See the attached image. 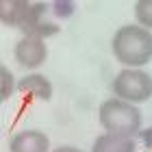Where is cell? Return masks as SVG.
I'll use <instances>...</instances> for the list:
<instances>
[{
	"label": "cell",
	"instance_id": "cell-6",
	"mask_svg": "<svg viewBox=\"0 0 152 152\" xmlns=\"http://www.w3.org/2000/svg\"><path fill=\"white\" fill-rule=\"evenodd\" d=\"M11 152H48L50 139L39 130H22L11 139L9 143Z\"/></svg>",
	"mask_w": 152,
	"mask_h": 152
},
{
	"label": "cell",
	"instance_id": "cell-10",
	"mask_svg": "<svg viewBox=\"0 0 152 152\" xmlns=\"http://www.w3.org/2000/svg\"><path fill=\"white\" fill-rule=\"evenodd\" d=\"M0 74H2V91H0V100H7L13 91V74L9 72V67H0Z\"/></svg>",
	"mask_w": 152,
	"mask_h": 152
},
{
	"label": "cell",
	"instance_id": "cell-4",
	"mask_svg": "<svg viewBox=\"0 0 152 152\" xmlns=\"http://www.w3.org/2000/svg\"><path fill=\"white\" fill-rule=\"evenodd\" d=\"M113 94L115 98H120L124 102H143L152 98V76L146 74L143 70H122L113 78Z\"/></svg>",
	"mask_w": 152,
	"mask_h": 152
},
{
	"label": "cell",
	"instance_id": "cell-3",
	"mask_svg": "<svg viewBox=\"0 0 152 152\" xmlns=\"http://www.w3.org/2000/svg\"><path fill=\"white\" fill-rule=\"evenodd\" d=\"M100 124L107 133L113 135H126L133 137L135 133H141V111L130 102H124L120 98H111L100 104Z\"/></svg>",
	"mask_w": 152,
	"mask_h": 152
},
{
	"label": "cell",
	"instance_id": "cell-11",
	"mask_svg": "<svg viewBox=\"0 0 152 152\" xmlns=\"http://www.w3.org/2000/svg\"><path fill=\"white\" fill-rule=\"evenodd\" d=\"M54 9V13H57L59 18H67V15H72V11H74V2H54L52 4Z\"/></svg>",
	"mask_w": 152,
	"mask_h": 152
},
{
	"label": "cell",
	"instance_id": "cell-13",
	"mask_svg": "<svg viewBox=\"0 0 152 152\" xmlns=\"http://www.w3.org/2000/svg\"><path fill=\"white\" fill-rule=\"evenodd\" d=\"M52 152H83V150H78V148H74V146H61V148H57V150H52Z\"/></svg>",
	"mask_w": 152,
	"mask_h": 152
},
{
	"label": "cell",
	"instance_id": "cell-1",
	"mask_svg": "<svg viewBox=\"0 0 152 152\" xmlns=\"http://www.w3.org/2000/svg\"><path fill=\"white\" fill-rule=\"evenodd\" d=\"M44 2H26V0H2L0 2V18L7 26H15L24 33V37H50L59 28L44 20Z\"/></svg>",
	"mask_w": 152,
	"mask_h": 152
},
{
	"label": "cell",
	"instance_id": "cell-8",
	"mask_svg": "<svg viewBox=\"0 0 152 152\" xmlns=\"http://www.w3.org/2000/svg\"><path fill=\"white\" fill-rule=\"evenodd\" d=\"M18 89L22 94H28L37 100H50L52 98V85L41 74H28L18 83Z\"/></svg>",
	"mask_w": 152,
	"mask_h": 152
},
{
	"label": "cell",
	"instance_id": "cell-5",
	"mask_svg": "<svg viewBox=\"0 0 152 152\" xmlns=\"http://www.w3.org/2000/svg\"><path fill=\"white\" fill-rule=\"evenodd\" d=\"M48 57V48L39 37H22L15 46V61L24 67H39Z\"/></svg>",
	"mask_w": 152,
	"mask_h": 152
},
{
	"label": "cell",
	"instance_id": "cell-7",
	"mask_svg": "<svg viewBox=\"0 0 152 152\" xmlns=\"http://www.w3.org/2000/svg\"><path fill=\"white\" fill-rule=\"evenodd\" d=\"M135 141L133 137L126 135H113V133H104L94 141L91 152H135Z\"/></svg>",
	"mask_w": 152,
	"mask_h": 152
},
{
	"label": "cell",
	"instance_id": "cell-2",
	"mask_svg": "<svg viewBox=\"0 0 152 152\" xmlns=\"http://www.w3.org/2000/svg\"><path fill=\"white\" fill-rule=\"evenodd\" d=\"M113 54L128 70H139L152 61V33L133 24L117 28L113 35Z\"/></svg>",
	"mask_w": 152,
	"mask_h": 152
},
{
	"label": "cell",
	"instance_id": "cell-9",
	"mask_svg": "<svg viewBox=\"0 0 152 152\" xmlns=\"http://www.w3.org/2000/svg\"><path fill=\"white\" fill-rule=\"evenodd\" d=\"M135 15L143 28H152V0H139L135 2Z\"/></svg>",
	"mask_w": 152,
	"mask_h": 152
},
{
	"label": "cell",
	"instance_id": "cell-12",
	"mask_svg": "<svg viewBox=\"0 0 152 152\" xmlns=\"http://www.w3.org/2000/svg\"><path fill=\"white\" fill-rule=\"evenodd\" d=\"M141 139H143V143H146L148 148H152V126L150 128H146V130H141Z\"/></svg>",
	"mask_w": 152,
	"mask_h": 152
}]
</instances>
